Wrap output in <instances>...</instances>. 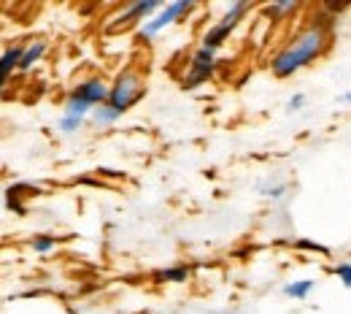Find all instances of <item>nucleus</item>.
Returning <instances> with one entry per match:
<instances>
[{
	"label": "nucleus",
	"mask_w": 351,
	"mask_h": 314,
	"mask_svg": "<svg viewBox=\"0 0 351 314\" xmlns=\"http://www.w3.org/2000/svg\"><path fill=\"white\" fill-rule=\"evenodd\" d=\"M324 49H327V27L313 22L311 27H306L300 36H295L273 57L270 71H273L276 79H287V76L298 74L300 68L311 65L316 57H322Z\"/></svg>",
	"instance_id": "obj_1"
},
{
	"label": "nucleus",
	"mask_w": 351,
	"mask_h": 314,
	"mask_svg": "<svg viewBox=\"0 0 351 314\" xmlns=\"http://www.w3.org/2000/svg\"><path fill=\"white\" fill-rule=\"evenodd\" d=\"M146 95V85H143V79L128 68V71H122L117 79H114V85H111V95H108V103L111 106H117L119 111H128L130 106H135L141 98Z\"/></svg>",
	"instance_id": "obj_2"
},
{
	"label": "nucleus",
	"mask_w": 351,
	"mask_h": 314,
	"mask_svg": "<svg viewBox=\"0 0 351 314\" xmlns=\"http://www.w3.org/2000/svg\"><path fill=\"white\" fill-rule=\"evenodd\" d=\"M249 11V3L246 0H238V3H232L224 14H221L219 19L208 27V33L203 36V46L206 49H211V52H217L227 38H230V33L238 27V22H241V16Z\"/></svg>",
	"instance_id": "obj_3"
},
{
	"label": "nucleus",
	"mask_w": 351,
	"mask_h": 314,
	"mask_svg": "<svg viewBox=\"0 0 351 314\" xmlns=\"http://www.w3.org/2000/svg\"><path fill=\"white\" fill-rule=\"evenodd\" d=\"M192 8H195V3H189V0H176V3L162 5L154 16H149V19L141 25L138 38H152V36H157L160 30H165L168 25H173L176 19H181V16H184V14H189Z\"/></svg>",
	"instance_id": "obj_4"
},
{
	"label": "nucleus",
	"mask_w": 351,
	"mask_h": 314,
	"mask_svg": "<svg viewBox=\"0 0 351 314\" xmlns=\"http://www.w3.org/2000/svg\"><path fill=\"white\" fill-rule=\"evenodd\" d=\"M214 71H217V54H214L211 49L200 46V49L192 54V60H189V68H186V76H184V87L192 90V87H197V85L208 82V79L214 76Z\"/></svg>",
	"instance_id": "obj_5"
},
{
	"label": "nucleus",
	"mask_w": 351,
	"mask_h": 314,
	"mask_svg": "<svg viewBox=\"0 0 351 314\" xmlns=\"http://www.w3.org/2000/svg\"><path fill=\"white\" fill-rule=\"evenodd\" d=\"M108 95H111V87H108L103 79H84V82H79V85L73 87V92H71V98L87 103L92 109L108 103Z\"/></svg>",
	"instance_id": "obj_6"
},
{
	"label": "nucleus",
	"mask_w": 351,
	"mask_h": 314,
	"mask_svg": "<svg viewBox=\"0 0 351 314\" xmlns=\"http://www.w3.org/2000/svg\"><path fill=\"white\" fill-rule=\"evenodd\" d=\"M154 11H160V3L157 0H138V3H130V5H125V11H122V16L117 19V27L122 25H132V22H146L149 19V14H154Z\"/></svg>",
	"instance_id": "obj_7"
},
{
	"label": "nucleus",
	"mask_w": 351,
	"mask_h": 314,
	"mask_svg": "<svg viewBox=\"0 0 351 314\" xmlns=\"http://www.w3.org/2000/svg\"><path fill=\"white\" fill-rule=\"evenodd\" d=\"M22 54H25V46H8V49L3 52V60H0V74H3V82H8V76H11L14 71H19Z\"/></svg>",
	"instance_id": "obj_8"
},
{
	"label": "nucleus",
	"mask_w": 351,
	"mask_h": 314,
	"mask_svg": "<svg viewBox=\"0 0 351 314\" xmlns=\"http://www.w3.org/2000/svg\"><path fill=\"white\" fill-rule=\"evenodd\" d=\"M46 54V41L38 38V41H30L25 46V54H22V63H19V71H30L41 57Z\"/></svg>",
	"instance_id": "obj_9"
},
{
	"label": "nucleus",
	"mask_w": 351,
	"mask_h": 314,
	"mask_svg": "<svg viewBox=\"0 0 351 314\" xmlns=\"http://www.w3.org/2000/svg\"><path fill=\"white\" fill-rule=\"evenodd\" d=\"M125 111H119L117 106H111V103H103V106H97L95 111H92V120L97 122V125H114L119 117H122Z\"/></svg>",
	"instance_id": "obj_10"
},
{
	"label": "nucleus",
	"mask_w": 351,
	"mask_h": 314,
	"mask_svg": "<svg viewBox=\"0 0 351 314\" xmlns=\"http://www.w3.org/2000/svg\"><path fill=\"white\" fill-rule=\"evenodd\" d=\"M313 279H298V282H289V284H284V295H289V298H308L311 295V290H313Z\"/></svg>",
	"instance_id": "obj_11"
},
{
	"label": "nucleus",
	"mask_w": 351,
	"mask_h": 314,
	"mask_svg": "<svg viewBox=\"0 0 351 314\" xmlns=\"http://www.w3.org/2000/svg\"><path fill=\"white\" fill-rule=\"evenodd\" d=\"M189 279V269L186 266H176V269H165L154 273V282H186Z\"/></svg>",
	"instance_id": "obj_12"
},
{
	"label": "nucleus",
	"mask_w": 351,
	"mask_h": 314,
	"mask_svg": "<svg viewBox=\"0 0 351 314\" xmlns=\"http://www.w3.org/2000/svg\"><path fill=\"white\" fill-rule=\"evenodd\" d=\"M89 111H95V109L87 106V103H82V100H76V98H68V103H65V109H62L65 117H79V120H84Z\"/></svg>",
	"instance_id": "obj_13"
},
{
	"label": "nucleus",
	"mask_w": 351,
	"mask_h": 314,
	"mask_svg": "<svg viewBox=\"0 0 351 314\" xmlns=\"http://www.w3.org/2000/svg\"><path fill=\"white\" fill-rule=\"evenodd\" d=\"M30 247H33L36 252L46 255V252H51V249L57 247V238H54V236H49V233H44V236H36V238L30 241Z\"/></svg>",
	"instance_id": "obj_14"
},
{
	"label": "nucleus",
	"mask_w": 351,
	"mask_h": 314,
	"mask_svg": "<svg viewBox=\"0 0 351 314\" xmlns=\"http://www.w3.org/2000/svg\"><path fill=\"white\" fill-rule=\"evenodd\" d=\"M295 8H298V3H295V0H281V3L265 5V14H270V16L276 19V16H281V14H287V11H295Z\"/></svg>",
	"instance_id": "obj_15"
},
{
	"label": "nucleus",
	"mask_w": 351,
	"mask_h": 314,
	"mask_svg": "<svg viewBox=\"0 0 351 314\" xmlns=\"http://www.w3.org/2000/svg\"><path fill=\"white\" fill-rule=\"evenodd\" d=\"M332 273L343 282V287H349L351 290V263H338V266L332 269Z\"/></svg>",
	"instance_id": "obj_16"
},
{
	"label": "nucleus",
	"mask_w": 351,
	"mask_h": 314,
	"mask_svg": "<svg viewBox=\"0 0 351 314\" xmlns=\"http://www.w3.org/2000/svg\"><path fill=\"white\" fill-rule=\"evenodd\" d=\"M82 122H84V120H79V117H65V114H62V122H60V128H62L65 133H76V131L82 128Z\"/></svg>",
	"instance_id": "obj_17"
},
{
	"label": "nucleus",
	"mask_w": 351,
	"mask_h": 314,
	"mask_svg": "<svg viewBox=\"0 0 351 314\" xmlns=\"http://www.w3.org/2000/svg\"><path fill=\"white\" fill-rule=\"evenodd\" d=\"M295 247H300V249H311V252H322V255H330V249H327V247H322V244H316V241H308V238H298V241H295Z\"/></svg>",
	"instance_id": "obj_18"
},
{
	"label": "nucleus",
	"mask_w": 351,
	"mask_h": 314,
	"mask_svg": "<svg viewBox=\"0 0 351 314\" xmlns=\"http://www.w3.org/2000/svg\"><path fill=\"white\" fill-rule=\"evenodd\" d=\"M303 100H306L303 95H292V98H289V103H287V109H289V111H298V109L303 106Z\"/></svg>",
	"instance_id": "obj_19"
},
{
	"label": "nucleus",
	"mask_w": 351,
	"mask_h": 314,
	"mask_svg": "<svg viewBox=\"0 0 351 314\" xmlns=\"http://www.w3.org/2000/svg\"><path fill=\"white\" fill-rule=\"evenodd\" d=\"M343 8H346V3H327V11H332V14H338Z\"/></svg>",
	"instance_id": "obj_20"
},
{
	"label": "nucleus",
	"mask_w": 351,
	"mask_h": 314,
	"mask_svg": "<svg viewBox=\"0 0 351 314\" xmlns=\"http://www.w3.org/2000/svg\"><path fill=\"white\" fill-rule=\"evenodd\" d=\"M341 100H343V103H351V92H346V95H341Z\"/></svg>",
	"instance_id": "obj_21"
}]
</instances>
